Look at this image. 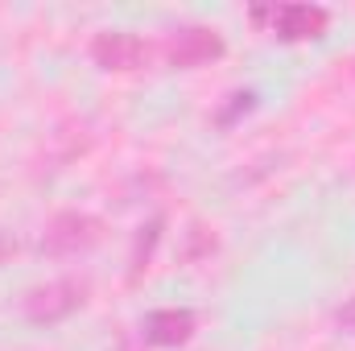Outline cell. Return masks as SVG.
I'll list each match as a JSON object with an SVG mask.
<instances>
[{
  "instance_id": "obj_1",
  "label": "cell",
  "mask_w": 355,
  "mask_h": 351,
  "mask_svg": "<svg viewBox=\"0 0 355 351\" xmlns=\"http://www.w3.org/2000/svg\"><path fill=\"white\" fill-rule=\"evenodd\" d=\"M91 293L87 277H58V281H46L37 289H29L21 298V314L33 323V327H50V323H62L71 318Z\"/></svg>"
},
{
  "instance_id": "obj_9",
  "label": "cell",
  "mask_w": 355,
  "mask_h": 351,
  "mask_svg": "<svg viewBox=\"0 0 355 351\" xmlns=\"http://www.w3.org/2000/svg\"><path fill=\"white\" fill-rule=\"evenodd\" d=\"M252 108H257V95H252V91H236V95H232V108L219 112V124H232L236 116H244V112H252Z\"/></svg>"
},
{
  "instance_id": "obj_5",
  "label": "cell",
  "mask_w": 355,
  "mask_h": 351,
  "mask_svg": "<svg viewBox=\"0 0 355 351\" xmlns=\"http://www.w3.org/2000/svg\"><path fill=\"white\" fill-rule=\"evenodd\" d=\"M91 58L99 71H116V75H128V71H141L149 67L153 50L145 37L137 33H124V29H107V33H95L91 42Z\"/></svg>"
},
{
  "instance_id": "obj_4",
  "label": "cell",
  "mask_w": 355,
  "mask_h": 351,
  "mask_svg": "<svg viewBox=\"0 0 355 351\" xmlns=\"http://www.w3.org/2000/svg\"><path fill=\"white\" fill-rule=\"evenodd\" d=\"M223 37L215 33V29H207V25H186V29H174L170 37H166V62L174 67V71H194V67H207V62H215V58H223Z\"/></svg>"
},
{
  "instance_id": "obj_3",
  "label": "cell",
  "mask_w": 355,
  "mask_h": 351,
  "mask_svg": "<svg viewBox=\"0 0 355 351\" xmlns=\"http://www.w3.org/2000/svg\"><path fill=\"white\" fill-rule=\"evenodd\" d=\"M252 21H268L281 42H314L327 33L331 12L322 4H272V8H252Z\"/></svg>"
},
{
  "instance_id": "obj_6",
  "label": "cell",
  "mask_w": 355,
  "mask_h": 351,
  "mask_svg": "<svg viewBox=\"0 0 355 351\" xmlns=\"http://www.w3.org/2000/svg\"><path fill=\"white\" fill-rule=\"evenodd\" d=\"M194 327H198V318H194V310H186V306L149 310L145 323H141V331H145V339H149L153 348H182V343H190Z\"/></svg>"
},
{
  "instance_id": "obj_11",
  "label": "cell",
  "mask_w": 355,
  "mask_h": 351,
  "mask_svg": "<svg viewBox=\"0 0 355 351\" xmlns=\"http://www.w3.org/2000/svg\"><path fill=\"white\" fill-rule=\"evenodd\" d=\"M335 323H339V327H347V331H355V298H347V302L335 310Z\"/></svg>"
},
{
  "instance_id": "obj_2",
  "label": "cell",
  "mask_w": 355,
  "mask_h": 351,
  "mask_svg": "<svg viewBox=\"0 0 355 351\" xmlns=\"http://www.w3.org/2000/svg\"><path fill=\"white\" fill-rule=\"evenodd\" d=\"M103 240V219L91 215V211H62L46 223L42 240H37V252L42 257H79V252H91L95 244Z\"/></svg>"
},
{
  "instance_id": "obj_10",
  "label": "cell",
  "mask_w": 355,
  "mask_h": 351,
  "mask_svg": "<svg viewBox=\"0 0 355 351\" xmlns=\"http://www.w3.org/2000/svg\"><path fill=\"white\" fill-rule=\"evenodd\" d=\"M17 252H21V240H17V236H8V232H0V264H8Z\"/></svg>"
},
{
  "instance_id": "obj_7",
  "label": "cell",
  "mask_w": 355,
  "mask_h": 351,
  "mask_svg": "<svg viewBox=\"0 0 355 351\" xmlns=\"http://www.w3.org/2000/svg\"><path fill=\"white\" fill-rule=\"evenodd\" d=\"M157 240H162V219H153L149 228H141L137 232V240H132V277H141V268H149V257H153V248H157Z\"/></svg>"
},
{
  "instance_id": "obj_8",
  "label": "cell",
  "mask_w": 355,
  "mask_h": 351,
  "mask_svg": "<svg viewBox=\"0 0 355 351\" xmlns=\"http://www.w3.org/2000/svg\"><path fill=\"white\" fill-rule=\"evenodd\" d=\"M211 252H215V232L190 228V248L182 252V261H202V257H211Z\"/></svg>"
}]
</instances>
